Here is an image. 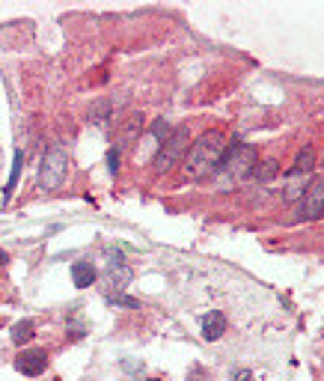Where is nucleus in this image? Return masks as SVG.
<instances>
[{
    "label": "nucleus",
    "instance_id": "obj_18",
    "mask_svg": "<svg viewBox=\"0 0 324 381\" xmlns=\"http://www.w3.org/2000/svg\"><path fill=\"white\" fill-rule=\"evenodd\" d=\"M107 167H111V173L116 176V170H119V146H113L111 152H107Z\"/></svg>",
    "mask_w": 324,
    "mask_h": 381
},
{
    "label": "nucleus",
    "instance_id": "obj_5",
    "mask_svg": "<svg viewBox=\"0 0 324 381\" xmlns=\"http://www.w3.org/2000/svg\"><path fill=\"white\" fill-rule=\"evenodd\" d=\"M301 200H303L301 203V215L306 221H315V218L324 215V173L310 182V188H306V194L301 197Z\"/></svg>",
    "mask_w": 324,
    "mask_h": 381
},
{
    "label": "nucleus",
    "instance_id": "obj_15",
    "mask_svg": "<svg viewBox=\"0 0 324 381\" xmlns=\"http://www.w3.org/2000/svg\"><path fill=\"white\" fill-rule=\"evenodd\" d=\"M107 114H111V101H104V99H101V101L96 104V108L89 111V119H92L96 126H101V128H104V126H107Z\"/></svg>",
    "mask_w": 324,
    "mask_h": 381
},
{
    "label": "nucleus",
    "instance_id": "obj_16",
    "mask_svg": "<svg viewBox=\"0 0 324 381\" xmlns=\"http://www.w3.org/2000/svg\"><path fill=\"white\" fill-rule=\"evenodd\" d=\"M303 176H291V182H289V188H286V200H298V197H303L306 194V182H301Z\"/></svg>",
    "mask_w": 324,
    "mask_h": 381
},
{
    "label": "nucleus",
    "instance_id": "obj_6",
    "mask_svg": "<svg viewBox=\"0 0 324 381\" xmlns=\"http://www.w3.org/2000/svg\"><path fill=\"white\" fill-rule=\"evenodd\" d=\"M45 367H48V355H45V348H30V352H21L18 360H15V370H18L21 375H30V378L42 375Z\"/></svg>",
    "mask_w": 324,
    "mask_h": 381
},
{
    "label": "nucleus",
    "instance_id": "obj_19",
    "mask_svg": "<svg viewBox=\"0 0 324 381\" xmlns=\"http://www.w3.org/2000/svg\"><path fill=\"white\" fill-rule=\"evenodd\" d=\"M233 381H256V378H253V372H250V370H238Z\"/></svg>",
    "mask_w": 324,
    "mask_h": 381
},
{
    "label": "nucleus",
    "instance_id": "obj_8",
    "mask_svg": "<svg viewBox=\"0 0 324 381\" xmlns=\"http://www.w3.org/2000/svg\"><path fill=\"white\" fill-rule=\"evenodd\" d=\"M223 333H226V316L218 313V310L206 313V316H203V337H206L208 343H214V340H220Z\"/></svg>",
    "mask_w": 324,
    "mask_h": 381
},
{
    "label": "nucleus",
    "instance_id": "obj_11",
    "mask_svg": "<svg viewBox=\"0 0 324 381\" xmlns=\"http://www.w3.org/2000/svg\"><path fill=\"white\" fill-rule=\"evenodd\" d=\"M21 167H24V152L18 149V152H15V155H12V170H9V182H6V188H4V200H9L12 191H15V185H18Z\"/></svg>",
    "mask_w": 324,
    "mask_h": 381
},
{
    "label": "nucleus",
    "instance_id": "obj_20",
    "mask_svg": "<svg viewBox=\"0 0 324 381\" xmlns=\"http://www.w3.org/2000/svg\"><path fill=\"white\" fill-rule=\"evenodd\" d=\"M9 263V256H6V250H0V265H6Z\"/></svg>",
    "mask_w": 324,
    "mask_h": 381
},
{
    "label": "nucleus",
    "instance_id": "obj_7",
    "mask_svg": "<svg viewBox=\"0 0 324 381\" xmlns=\"http://www.w3.org/2000/svg\"><path fill=\"white\" fill-rule=\"evenodd\" d=\"M128 280H131V271H128V265H122V259H116V263L107 265V274H104V280H101L107 298H111L113 292L119 295L122 289H125V283H128Z\"/></svg>",
    "mask_w": 324,
    "mask_h": 381
},
{
    "label": "nucleus",
    "instance_id": "obj_1",
    "mask_svg": "<svg viewBox=\"0 0 324 381\" xmlns=\"http://www.w3.org/2000/svg\"><path fill=\"white\" fill-rule=\"evenodd\" d=\"M226 155V137L220 131H206L203 137H196V143L188 149L184 158V179H206L208 173L220 170V161Z\"/></svg>",
    "mask_w": 324,
    "mask_h": 381
},
{
    "label": "nucleus",
    "instance_id": "obj_17",
    "mask_svg": "<svg viewBox=\"0 0 324 381\" xmlns=\"http://www.w3.org/2000/svg\"><path fill=\"white\" fill-rule=\"evenodd\" d=\"M107 301H111L113 307H128V310H140V301H137V298H128V295H111V298H107Z\"/></svg>",
    "mask_w": 324,
    "mask_h": 381
},
{
    "label": "nucleus",
    "instance_id": "obj_9",
    "mask_svg": "<svg viewBox=\"0 0 324 381\" xmlns=\"http://www.w3.org/2000/svg\"><path fill=\"white\" fill-rule=\"evenodd\" d=\"M315 167V149L313 146H303L298 155H295V164H291V176H306Z\"/></svg>",
    "mask_w": 324,
    "mask_h": 381
},
{
    "label": "nucleus",
    "instance_id": "obj_4",
    "mask_svg": "<svg viewBox=\"0 0 324 381\" xmlns=\"http://www.w3.org/2000/svg\"><path fill=\"white\" fill-rule=\"evenodd\" d=\"M256 161H259V155L250 143H233V146H226V155L220 161V173L233 176V179H244L247 173H253Z\"/></svg>",
    "mask_w": 324,
    "mask_h": 381
},
{
    "label": "nucleus",
    "instance_id": "obj_10",
    "mask_svg": "<svg viewBox=\"0 0 324 381\" xmlns=\"http://www.w3.org/2000/svg\"><path fill=\"white\" fill-rule=\"evenodd\" d=\"M72 280H74V286H78V289H86V286H92L99 280V274H96V268H92L89 263H74L72 265Z\"/></svg>",
    "mask_w": 324,
    "mask_h": 381
},
{
    "label": "nucleus",
    "instance_id": "obj_14",
    "mask_svg": "<svg viewBox=\"0 0 324 381\" xmlns=\"http://www.w3.org/2000/svg\"><path fill=\"white\" fill-rule=\"evenodd\" d=\"M276 170H280V164H276V161H262V164L253 167V176H256L259 182H268V179L276 176Z\"/></svg>",
    "mask_w": 324,
    "mask_h": 381
},
{
    "label": "nucleus",
    "instance_id": "obj_12",
    "mask_svg": "<svg viewBox=\"0 0 324 381\" xmlns=\"http://www.w3.org/2000/svg\"><path fill=\"white\" fill-rule=\"evenodd\" d=\"M33 322H30V319H24V322H15L12 325V331H9V337H12V343L15 346H21V343H30L33 340Z\"/></svg>",
    "mask_w": 324,
    "mask_h": 381
},
{
    "label": "nucleus",
    "instance_id": "obj_2",
    "mask_svg": "<svg viewBox=\"0 0 324 381\" xmlns=\"http://www.w3.org/2000/svg\"><path fill=\"white\" fill-rule=\"evenodd\" d=\"M188 146H191V131L184 128V126H179L176 131H173V137L169 140H164L161 146H158V152H155V158H152V167H155V173H169L173 167L188 155Z\"/></svg>",
    "mask_w": 324,
    "mask_h": 381
},
{
    "label": "nucleus",
    "instance_id": "obj_3",
    "mask_svg": "<svg viewBox=\"0 0 324 381\" xmlns=\"http://www.w3.org/2000/svg\"><path fill=\"white\" fill-rule=\"evenodd\" d=\"M69 176V152L63 146H51L39 164V188L57 191Z\"/></svg>",
    "mask_w": 324,
    "mask_h": 381
},
{
    "label": "nucleus",
    "instance_id": "obj_13",
    "mask_svg": "<svg viewBox=\"0 0 324 381\" xmlns=\"http://www.w3.org/2000/svg\"><path fill=\"white\" fill-rule=\"evenodd\" d=\"M173 126H169V119H155V123H152V137H155L158 143H164V140H169V137H173Z\"/></svg>",
    "mask_w": 324,
    "mask_h": 381
}]
</instances>
